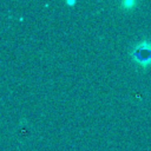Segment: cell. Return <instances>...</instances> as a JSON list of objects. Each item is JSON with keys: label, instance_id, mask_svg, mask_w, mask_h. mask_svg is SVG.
<instances>
[{"label": "cell", "instance_id": "6da1fadb", "mask_svg": "<svg viewBox=\"0 0 151 151\" xmlns=\"http://www.w3.org/2000/svg\"><path fill=\"white\" fill-rule=\"evenodd\" d=\"M130 54H131L132 60L136 64H138L143 67L150 66L151 65V41L143 40V41L138 42L132 48Z\"/></svg>", "mask_w": 151, "mask_h": 151}, {"label": "cell", "instance_id": "7a4b0ae2", "mask_svg": "<svg viewBox=\"0 0 151 151\" xmlns=\"http://www.w3.org/2000/svg\"><path fill=\"white\" fill-rule=\"evenodd\" d=\"M123 5H125L127 8H130L131 6H133V5H134V2H133V1H125Z\"/></svg>", "mask_w": 151, "mask_h": 151}]
</instances>
